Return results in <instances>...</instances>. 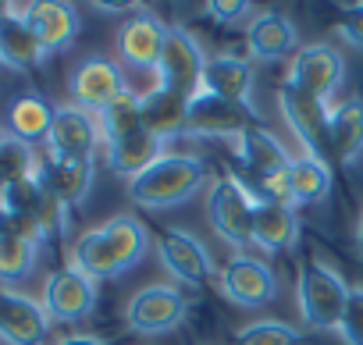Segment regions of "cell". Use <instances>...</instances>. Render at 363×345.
<instances>
[{"mask_svg": "<svg viewBox=\"0 0 363 345\" xmlns=\"http://www.w3.org/2000/svg\"><path fill=\"white\" fill-rule=\"evenodd\" d=\"M150 249V235L146 225L139 217H111L100 228H89L75 239L72 246V267L82 271L86 278L100 281V278H118L125 271H132Z\"/></svg>", "mask_w": 363, "mask_h": 345, "instance_id": "1", "label": "cell"}, {"mask_svg": "<svg viewBox=\"0 0 363 345\" xmlns=\"http://www.w3.org/2000/svg\"><path fill=\"white\" fill-rule=\"evenodd\" d=\"M203 182H207L203 160L186 153H164L157 164H150L143 175L128 182V200L146 210H167L193 200Z\"/></svg>", "mask_w": 363, "mask_h": 345, "instance_id": "2", "label": "cell"}, {"mask_svg": "<svg viewBox=\"0 0 363 345\" xmlns=\"http://www.w3.org/2000/svg\"><path fill=\"white\" fill-rule=\"evenodd\" d=\"M296 299H299V317L306 327L338 331V320L349 302V285L335 267L320 260H306L296 278Z\"/></svg>", "mask_w": 363, "mask_h": 345, "instance_id": "3", "label": "cell"}, {"mask_svg": "<svg viewBox=\"0 0 363 345\" xmlns=\"http://www.w3.org/2000/svg\"><path fill=\"white\" fill-rule=\"evenodd\" d=\"M253 207H257V200L232 175L218 179L207 189V221L218 232V239H225L235 249L253 242Z\"/></svg>", "mask_w": 363, "mask_h": 345, "instance_id": "4", "label": "cell"}, {"mask_svg": "<svg viewBox=\"0 0 363 345\" xmlns=\"http://www.w3.org/2000/svg\"><path fill=\"white\" fill-rule=\"evenodd\" d=\"M278 103H281L289 128L303 142V149L310 157H320V160L331 157V107H328V100L310 96V93L296 89L292 82H285L278 89Z\"/></svg>", "mask_w": 363, "mask_h": 345, "instance_id": "5", "label": "cell"}, {"mask_svg": "<svg viewBox=\"0 0 363 345\" xmlns=\"http://www.w3.org/2000/svg\"><path fill=\"white\" fill-rule=\"evenodd\" d=\"M207 61L196 36L186 33L182 26H171L167 29V43H164V54H160V64H157V86L164 89H174L182 96H196L203 89V72H207Z\"/></svg>", "mask_w": 363, "mask_h": 345, "instance_id": "6", "label": "cell"}, {"mask_svg": "<svg viewBox=\"0 0 363 345\" xmlns=\"http://www.w3.org/2000/svg\"><path fill=\"white\" fill-rule=\"evenodd\" d=\"M186 310L189 302L174 285H146L128 299L125 320L135 334H167L186 320Z\"/></svg>", "mask_w": 363, "mask_h": 345, "instance_id": "7", "label": "cell"}, {"mask_svg": "<svg viewBox=\"0 0 363 345\" xmlns=\"http://www.w3.org/2000/svg\"><path fill=\"white\" fill-rule=\"evenodd\" d=\"M125 89H128L125 86V72L111 57H86V61L75 64V72L68 79L72 103L89 111V114H100L104 107H111Z\"/></svg>", "mask_w": 363, "mask_h": 345, "instance_id": "8", "label": "cell"}, {"mask_svg": "<svg viewBox=\"0 0 363 345\" xmlns=\"http://www.w3.org/2000/svg\"><path fill=\"white\" fill-rule=\"evenodd\" d=\"M43 310L50 320H61V324H79L93 313L96 306V281L86 278L82 271L75 267H65V271H54L47 281H43Z\"/></svg>", "mask_w": 363, "mask_h": 345, "instance_id": "9", "label": "cell"}, {"mask_svg": "<svg viewBox=\"0 0 363 345\" xmlns=\"http://www.w3.org/2000/svg\"><path fill=\"white\" fill-rule=\"evenodd\" d=\"M100 142H104V132H100L96 114H89L75 103H65V107L54 111V125H50V135H47L50 157L93 160Z\"/></svg>", "mask_w": 363, "mask_h": 345, "instance_id": "10", "label": "cell"}, {"mask_svg": "<svg viewBox=\"0 0 363 345\" xmlns=\"http://www.w3.org/2000/svg\"><path fill=\"white\" fill-rule=\"evenodd\" d=\"M157 256L160 264L171 271V278L186 281V285H207L214 278V260L203 249V242L196 235H189L186 228H164L157 235Z\"/></svg>", "mask_w": 363, "mask_h": 345, "instance_id": "11", "label": "cell"}, {"mask_svg": "<svg viewBox=\"0 0 363 345\" xmlns=\"http://www.w3.org/2000/svg\"><path fill=\"white\" fill-rule=\"evenodd\" d=\"M257 114V111H253ZM250 128V107L228 103L214 93H196L189 100L186 135H207V139H239Z\"/></svg>", "mask_w": 363, "mask_h": 345, "instance_id": "12", "label": "cell"}, {"mask_svg": "<svg viewBox=\"0 0 363 345\" xmlns=\"http://www.w3.org/2000/svg\"><path fill=\"white\" fill-rule=\"evenodd\" d=\"M221 292L235 306H267L278 292V281L264 260L250 253H235L221 271Z\"/></svg>", "mask_w": 363, "mask_h": 345, "instance_id": "13", "label": "cell"}, {"mask_svg": "<svg viewBox=\"0 0 363 345\" xmlns=\"http://www.w3.org/2000/svg\"><path fill=\"white\" fill-rule=\"evenodd\" d=\"M47 334H50V317L43 302L15 288H0V338L8 345H43Z\"/></svg>", "mask_w": 363, "mask_h": 345, "instance_id": "14", "label": "cell"}, {"mask_svg": "<svg viewBox=\"0 0 363 345\" xmlns=\"http://www.w3.org/2000/svg\"><path fill=\"white\" fill-rule=\"evenodd\" d=\"M342 72H345V61L338 57V50L328 47V43H313V47H303L292 57V68H289L285 82H292L296 89H303L310 96L328 100L342 86Z\"/></svg>", "mask_w": 363, "mask_h": 345, "instance_id": "15", "label": "cell"}, {"mask_svg": "<svg viewBox=\"0 0 363 345\" xmlns=\"http://www.w3.org/2000/svg\"><path fill=\"white\" fill-rule=\"evenodd\" d=\"M164 43H167V26L157 15H150V11L132 15L121 26V33H118V54L135 72H157Z\"/></svg>", "mask_w": 363, "mask_h": 345, "instance_id": "16", "label": "cell"}, {"mask_svg": "<svg viewBox=\"0 0 363 345\" xmlns=\"http://www.w3.org/2000/svg\"><path fill=\"white\" fill-rule=\"evenodd\" d=\"M40 186L47 189V196H54L57 203H65L68 210L86 203L89 186H93V160H72V157H43L40 171H36Z\"/></svg>", "mask_w": 363, "mask_h": 345, "instance_id": "17", "label": "cell"}, {"mask_svg": "<svg viewBox=\"0 0 363 345\" xmlns=\"http://www.w3.org/2000/svg\"><path fill=\"white\" fill-rule=\"evenodd\" d=\"M22 15L33 26V33L40 36L47 54L68 50L79 36V11L72 4H65V0H36V4L22 8Z\"/></svg>", "mask_w": 363, "mask_h": 345, "instance_id": "18", "label": "cell"}, {"mask_svg": "<svg viewBox=\"0 0 363 345\" xmlns=\"http://www.w3.org/2000/svg\"><path fill=\"white\" fill-rule=\"evenodd\" d=\"M47 57L40 36L26 22L22 8H8V15H0V64L15 72H33Z\"/></svg>", "mask_w": 363, "mask_h": 345, "instance_id": "19", "label": "cell"}, {"mask_svg": "<svg viewBox=\"0 0 363 345\" xmlns=\"http://www.w3.org/2000/svg\"><path fill=\"white\" fill-rule=\"evenodd\" d=\"M235 153L246 167V179H271V175H281V171H289L292 157L285 153V146L267 132V128H246L239 139H235Z\"/></svg>", "mask_w": 363, "mask_h": 345, "instance_id": "20", "label": "cell"}, {"mask_svg": "<svg viewBox=\"0 0 363 345\" xmlns=\"http://www.w3.org/2000/svg\"><path fill=\"white\" fill-rule=\"evenodd\" d=\"M203 93H214L228 103H239V107H250V96H253V68L250 61L242 57H232V54H218L207 61V72H203Z\"/></svg>", "mask_w": 363, "mask_h": 345, "instance_id": "21", "label": "cell"}, {"mask_svg": "<svg viewBox=\"0 0 363 345\" xmlns=\"http://www.w3.org/2000/svg\"><path fill=\"white\" fill-rule=\"evenodd\" d=\"M299 239V214L292 203H257L253 207V242L264 253L292 249Z\"/></svg>", "mask_w": 363, "mask_h": 345, "instance_id": "22", "label": "cell"}, {"mask_svg": "<svg viewBox=\"0 0 363 345\" xmlns=\"http://www.w3.org/2000/svg\"><path fill=\"white\" fill-rule=\"evenodd\" d=\"M164 146L167 142L160 135H153L150 128H139V132H132V135H125V139L107 146V164H111L114 175H125L132 182L135 175H143L150 164H157L167 153Z\"/></svg>", "mask_w": 363, "mask_h": 345, "instance_id": "23", "label": "cell"}, {"mask_svg": "<svg viewBox=\"0 0 363 345\" xmlns=\"http://www.w3.org/2000/svg\"><path fill=\"white\" fill-rule=\"evenodd\" d=\"M143 100V128H150L153 135H160L164 142L171 135L186 132V118H189V96H182L174 89L153 86L150 93L139 96Z\"/></svg>", "mask_w": 363, "mask_h": 345, "instance_id": "24", "label": "cell"}, {"mask_svg": "<svg viewBox=\"0 0 363 345\" xmlns=\"http://www.w3.org/2000/svg\"><path fill=\"white\" fill-rule=\"evenodd\" d=\"M296 43H299L296 26L285 15H278V11L257 15L250 33H246V47H250V54L257 61H281V57H289L296 50Z\"/></svg>", "mask_w": 363, "mask_h": 345, "instance_id": "25", "label": "cell"}, {"mask_svg": "<svg viewBox=\"0 0 363 345\" xmlns=\"http://www.w3.org/2000/svg\"><path fill=\"white\" fill-rule=\"evenodd\" d=\"M54 111H57V107H50L40 93H22V96H15L11 107H8V135H15V139H22V142H29V146L47 142L50 125H54Z\"/></svg>", "mask_w": 363, "mask_h": 345, "instance_id": "26", "label": "cell"}, {"mask_svg": "<svg viewBox=\"0 0 363 345\" xmlns=\"http://www.w3.org/2000/svg\"><path fill=\"white\" fill-rule=\"evenodd\" d=\"M289 186H292V207H317L331 196V164L320 157H292L289 164Z\"/></svg>", "mask_w": 363, "mask_h": 345, "instance_id": "27", "label": "cell"}, {"mask_svg": "<svg viewBox=\"0 0 363 345\" xmlns=\"http://www.w3.org/2000/svg\"><path fill=\"white\" fill-rule=\"evenodd\" d=\"M363 153V100L331 107V157L352 164Z\"/></svg>", "mask_w": 363, "mask_h": 345, "instance_id": "28", "label": "cell"}, {"mask_svg": "<svg viewBox=\"0 0 363 345\" xmlns=\"http://www.w3.org/2000/svg\"><path fill=\"white\" fill-rule=\"evenodd\" d=\"M36 256H40V242L22 232H11L0 239V288L26 281L36 267Z\"/></svg>", "mask_w": 363, "mask_h": 345, "instance_id": "29", "label": "cell"}, {"mask_svg": "<svg viewBox=\"0 0 363 345\" xmlns=\"http://www.w3.org/2000/svg\"><path fill=\"white\" fill-rule=\"evenodd\" d=\"M96 121H100V132H104V146H111V142L143 128V100L132 89H125L111 107H104L96 114Z\"/></svg>", "mask_w": 363, "mask_h": 345, "instance_id": "30", "label": "cell"}, {"mask_svg": "<svg viewBox=\"0 0 363 345\" xmlns=\"http://www.w3.org/2000/svg\"><path fill=\"white\" fill-rule=\"evenodd\" d=\"M40 171V157L33 153L29 142L15 139V135H0V189L11 186V182H22V179H33Z\"/></svg>", "mask_w": 363, "mask_h": 345, "instance_id": "31", "label": "cell"}, {"mask_svg": "<svg viewBox=\"0 0 363 345\" xmlns=\"http://www.w3.org/2000/svg\"><path fill=\"white\" fill-rule=\"evenodd\" d=\"M232 345H303V334L285 320H253L235 331Z\"/></svg>", "mask_w": 363, "mask_h": 345, "instance_id": "32", "label": "cell"}, {"mask_svg": "<svg viewBox=\"0 0 363 345\" xmlns=\"http://www.w3.org/2000/svg\"><path fill=\"white\" fill-rule=\"evenodd\" d=\"M338 334L345 338V345H363V285L349 288V302L338 320Z\"/></svg>", "mask_w": 363, "mask_h": 345, "instance_id": "33", "label": "cell"}, {"mask_svg": "<svg viewBox=\"0 0 363 345\" xmlns=\"http://www.w3.org/2000/svg\"><path fill=\"white\" fill-rule=\"evenodd\" d=\"M338 36L363 50V4H349L338 18Z\"/></svg>", "mask_w": 363, "mask_h": 345, "instance_id": "34", "label": "cell"}, {"mask_svg": "<svg viewBox=\"0 0 363 345\" xmlns=\"http://www.w3.org/2000/svg\"><path fill=\"white\" fill-rule=\"evenodd\" d=\"M207 11H211V18H214V22H225V26H232V22H239L242 15H250L253 8L246 4V0H211V4H207Z\"/></svg>", "mask_w": 363, "mask_h": 345, "instance_id": "35", "label": "cell"}, {"mask_svg": "<svg viewBox=\"0 0 363 345\" xmlns=\"http://www.w3.org/2000/svg\"><path fill=\"white\" fill-rule=\"evenodd\" d=\"M54 345H107V341H100L93 334H68V338H57Z\"/></svg>", "mask_w": 363, "mask_h": 345, "instance_id": "36", "label": "cell"}, {"mask_svg": "<svg viewBox=\"0 0 363 345\" xmlns=\"http://www.w3.org/2000/svg\"><path fill=\"white\" fill-rule=\"evenodd\" d=\"M96 8H100V11H135V4H104V0H100Z\"/></svg>", "mask_w": 363, "mask_h": 345, "instance_id": "37", "label": "cell"}, {"mask_svg": "<svg viewBox=\"0 0 363 345\" xmlns=\"http://www.w3.org/2000/svg\"><path fill=\"white\" fill-rule=\"evenodd\" d=\"M15 228H11V217L4 214V210H0V239H4V235H11Z\"/></svg>", "mask_w": 363, "mask_h": 345, "instance_id": "38", "label": "cell"}, {"mask_svg": "<svg viewBox=\"0 0 363 345\" xmlns=\"http://www.w3.org/2000/svg\"><path fill=\"white\" fill-rule=\"evenodd\" d=\"M356 246L363 249V214H359V221H356Z\"/></svg>", "mask_w": 363, "mask_h": 345, "instance_id": "39", "label": "cell"}, {"mask_svg": "<svg viewBox=\"0 0 363 345\" xmlns=\"http://www.w3.org/2000/svg\"><path fill=\"white\" fill-rule=\"evenodd\" d=\"M0 135H4V132H0Z\"/></svg>", "mask_w": 363, "mask_h": 345, "instance_id": "40", "label": "cell"}]
</instances>
